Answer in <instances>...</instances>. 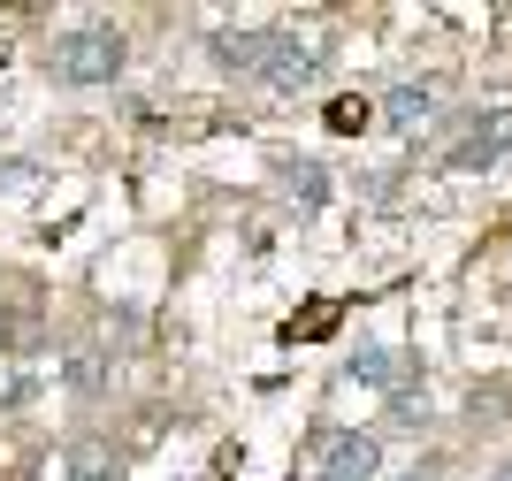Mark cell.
Listing matches in <instances>:
<instances>
[{
    "label": "cell",
    "mask_w": 512,
    "mask_h": 481,
    "mask_svg": "<svg viewBox=\"0 0 512 481\" xmlns=\"http://www.w3.org/2000/svg\"><path fill=\"white\" fill-rule=\"evenodd\" d=\"M130 62V39L115 31V23H77V31H62L54 39V54H46V69L62 84H115Z\"/></svg>",
    "instance_id": "obj_1"
},
{
    "label": "cell",
    "mask_w": 512,
    "mask_h": 481,
    "mask_svg": "<svg viewBox=\"0 0 512 481\" xmlns=\"http://www.w3.org/2000/svg\"><path fill=\"white\" fill-rule=\"evenodd\" d=\"M390 420H406V428H413V420H428L421 390H398V398H390Z\"/></svg>",
    "instance_id": "obj_10"
},
{
    "label": "cell",
    "mask_w": 512,
    "mask_h": 481,
    "mask_svg": "<svg viewBox=\"0 0 512 481\" xmlns=\"http://www.w3.org/2000/svg\"><path fill=\"white\" fill-rule=\"evenodd\" d=\"M62 375L77 398H107L115 390V344H77V352L62 359Z\"/></svg>",
    "instance_id": "obj_6"
},
{
    "label": "cell",
    "mask_w": 512,
    "mask_h": 481,
    "mask_svg": "<svg viewBox=\"0 0 512 481\" xmlns=\"http://www.w3.org/2000/svg\"><path fill=\"white\" fill-rule=\"evenodd\" d=\"M436 115V84H390L383 92V123H398V130H413V123H428Z\"/></svg>",
    "instance_id": "obj_7"
},
{
    "label": "cell",
    "mask_w": 512,
    "mask_h": 481,
    "mask_svg": "<svg viewBox=\"0 0 512 481\" xmlns=\"http://www.w3.org/2000/svg\"><path fill=\"white\" fill-rule=\"evenodd\" d=\"M367 115H375V107H367V100H360V107L344 100V107H329V130H360V123H367Z\"/></svg>",
    "instance_id": "obj_11"
},
{
    "label": "cell",
    "mask_w": 512,
    "mask_h": 481,
    "mask_svg": "<svg viewBox=\"0 0 512 481\" xmlns=\"http://www.w3.org/2000/svg\"><path fill=\"white\" fill-rule=\"evenodd\" d=\"M77 474H85V481L107 474V443H85V451H77Z\"/></svg>",
    "instance_id": "obj_12"
},
{
    "label": "cell",
    "mask_w": 512,
    "mask_h": 481,
    "mask_svg": "<svg viewBox=\"0 0 512 481\" xmlns=\"http://www.w3.org/2000/svg\"><path fill=\"white\" fill-rule=\"evenodd\" d=\"M276 184L291 191V199H306V207H321V199H329V176H321L314 161H276Z\"/></svg>",
    "instance_id": "obj_8"
},
{
    "label": "cell",
    "mask_w": 512,
    "mask_h": 481,
    "mask_svg": "<svg viewBox=\"0 0 512 481\" xmlns=\"http://www.w3.org/2000/svg\"><path fill=\"white\" fill-rule=\"evenodd\" d=\"M268 46H276V31H214L207 54H214V69H230V77H260Z\"/></svg>",
    "instance_id": "obj_5"
},
{
    "label": "cell",
    "mask_w": 512,
    "mask_h": 481,
    "mask_svg": "<svg viewBox=\"0 0 512 481\" xmlns=\"http://www.w3.org/2000/svg\"><path fill=\"white\" fill-rule=\"evenodd\" d=\"M314 77H321V46H299V39H283V31H276L268 62H260V84H268V92H306Z\"/></svg>",
    "instance_id": "obj_3"
},
{
    "label": "cell",
    "mask_w": 512,
    "mask_h": 481,
    "mask_svg": "<svg viewBox=\"0 0 512 481\" xmlns=\"http://www.w3.org/2000/svg\"><path fill=\"white\" fill-rule=\"evenodd\" d=\"M344 375H352V382H390V375H398V352H352V359H344Z\"/></svg>",
    "instance_id": "obj_9"
},
{
    "label": "cell",
    "mask_w": 512,
    "mask_h": 481,
    "mask_svg": "<svg viewBox=\"0 0 512 481\" xmlns=\"http://www.w3.org/2000/svg\"><path fill=\"white\" fill-rule=\"evenodd\" d=\"M512 153V107H497L490 123H474L459 146H451V168H497Z\"/></svg>",
    "instance_id": "obj_4"
},
{
    "label": "cell",
    "mask_w": 512,
    "mask_h": 481,
    "mask_svg": "<svg viewBox=\"0 0 512 481\" xmlns=\"http://www.w3.org/2000/svg\"><path fill=\"white\" fill-rule=\"evenodd\" d=\"M299 481H383V443L360 436V428H329L321 436V466Z\"/></svg>",
    "instance_id": "obj_2"
},
{
    "label": "cell",
    "mask_w": 512,
    "mask_h": 481,
    "mask_svg": "<svg viewBox=\"0 0 512 481\" xmlns=\"http://www.w3.org/2000/svg\"><path fill=\"white\" fill-rule=\"evenodd\" d=\"M398 481H444V474H398Z\"/></svg>",
    "instance_id": "obj_13"
}]
</instances>
